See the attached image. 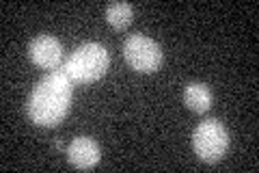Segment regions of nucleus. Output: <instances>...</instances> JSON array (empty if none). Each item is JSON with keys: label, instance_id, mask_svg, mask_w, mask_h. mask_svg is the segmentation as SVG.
Here are the masks:
<instances>
[{"label": "nucleus", "instance_id": "nucleus-4", "mask_svg": "<svg viewBox=\"0 0 259 173\" xmlns=\"http://www.w3.org/2000/svg\"><path fill=\"white\" fill-rule=\"evenodd\" d=\"M123 56L130 63V67L141 72V74H153L160 70L162 65V48L156 44L153 39L145 37V35H130L123 44Z\"/></svg>", "mask_w": 259, "mask_h": 173}, {"label": "nucleus", "instance_id": "nucleus-6", "mask_svg": "<svg viewBox=\"0 0 259 173\" xmlns=\"http://www.w3.org/2000/svg\"><path fill=\"white\" fill-rule=\"evenodd\" d=\"M67 158L78 169H91L100 162V145L89 136H78L67 147Z\"/></svg>", "mask_w": 259, "mask_h": 173}, {"label": "nucleus", "instance_id": "nucleus-7", "mask_svg": "<svg viewBox=\"0 0 259 173\" xmlns=\"http://www.w3.org/2000/svg\"><path fill=\"white\" fill-rule=\"evenodd\" d=\"M184 104L194 113H205L212 106V91L203 82H190L184 89Z\"/></svg>", "mask_w": 259, "mask_h": 173}, {"label": "nucleus", "instance_id": "nucleus-1", "mask_svg": "<svg viewBox=\"0 0 259 173\" xmlns=\"http://www.w3.org/2000/svg\"><path fill=\"white\" fill-rule=\"evenodd\" d=\"M69 104H71V80L59 70L44 76L35 85L26 102V113L35 126L52 128L65 119Z\"/></svg>", "mask_w": 259, "mask_h": 173}, {"label": "nucleus", "instance_id": "nucleus-3", "mask_svg": "<svg viewBox=\"0 0 259 173\" xmlns=\"http://www.w3.org/2000/svg\"><path fill=\"white\" fill-rule=\"evenodd\" d=\"M192 147L203 162L214 164L225 156L229 147V132L218 119L201 121L192 134Z\"/></svg>", "mask_w": 259, "mask_h": 173}, {"label": "nucleus", "instance_id": "nucleus-2", "mask_svg": "<svg viewBox=\"0 0 259 173\" xmlns=\"http://www.w3.org/2000/svg\"><path fill=\"white\" fill-rule=\"evenodd\" d=\"M110 65V54L102 44H82L76 48V52H71L67 56V61L63 63V74L67 76L71 82H95L106 74Z\"/></svg>", "mask_w": 259, "mask_h": 173}, {"label": "nucleus", "instance_id": "nucleus-8", "mask_svg": "<svg viewBox=\"0 0 259 173\" xmlns=\"http://www.w3.org/2000/svg\"><path fill=\"white\" fill-rule=\"evenodd\" d=\"M106 20L115 28H125L130 26V22L134 20V9L127 3H112L106 9Z\"/></svg>", "mask_w": 259, "mask_h": 173}, {"label": "nucleus", "instance_id": "nucleus-5", "mask_svg": "<svg viewBox=\"0 0 259 173\" xmlns=\"http://www.w3.org/2000/svg\"><path fill=\"white\" fill-rule=\"evenodd\" d=\"M63 44L52 35H39L30 41L28 46V56L30 61L44 70H54L59 67L63 61Z\"/></svg>", "mask_w": 259, "mask_h": 173}]
</instances>
